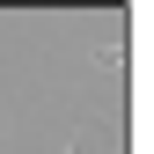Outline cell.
<instances>
[{"mask_svg": "<svg viewBox=\"0 0 154 154\" xmlns=\"http://www.w3.org/2000/svg\"><path fill=\"white\" fill-rule=\"evenodd\" d=\"M66 154H95V147H88V140H73V147H66Z\"/></svg>", "mask_w": 154, "mask_h": 154, "instance_id": "6da1fadb", "label": "cell"}]
</instances>
